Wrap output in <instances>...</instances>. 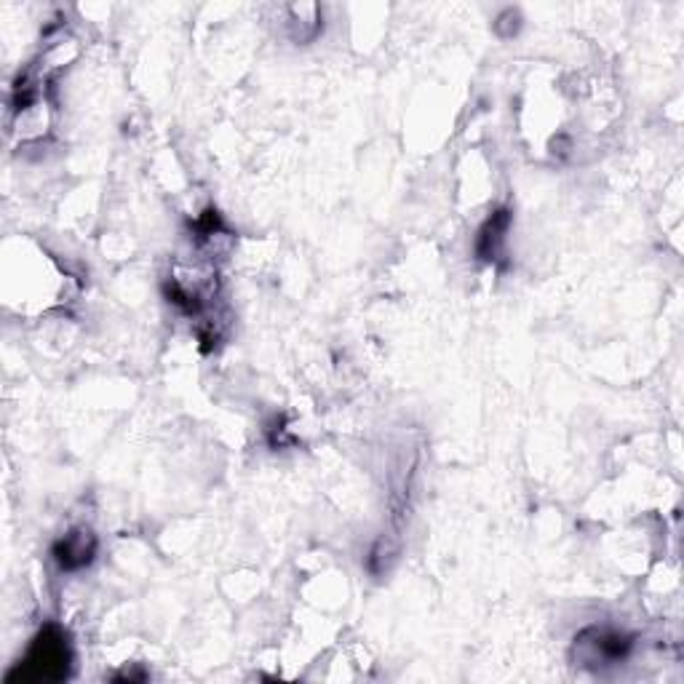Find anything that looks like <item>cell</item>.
I'll use <instances>...</instances> for the list:
<instances>
[{
  "instance_id": "obj_2",
  "label": "cell",
  "mask_w": 684,
  "mask_h": 684,
  "mask_svg": "<svg viewBox=\"0 0 684 684\" xmlns=\"http://www.w3.org/2000/svg\"><path fill=\"white\" fill-rule=\"evenodd\" d=\"M575 642L577 650H581L583 663H594V666H610V663L626 661L631 647H634L631 636L607 628L583 631Z\"/></svg>"
},
{
  "instance_id": "obj_4",
  "label": "cell",
  "mask_w": 684,
  "mask_h": 684,
  "mask_svg": "<svg viewBox=\"0 0 684 684\" xmlns=\"http://www.w3.org/2000/svg\"><path fill=\"white\" fill-rule=\"evenodd\" d=\"M509 228H511V212H509V209H497V212L484 222L482 230H479V235H476L479 260H484V262L497 260L500 252H503V243H505V235H509Z\"/></svg>"
},
{
  "instance_id": "obj_3",
  "label": "cell",
  "mask_w": 684,
  "mask_h": 684,
  "mask_svg": "<svg viewBox=\"0 0 684 684\" xmlns=\"http://www.w3.org/2000/svg\"><path fill=\"white\" fill-rule=\"evenodd\" d=\"M54 562L64 572H76L89 567L97 556V537L89 530H72L54 543Z\"/></svg>"
},
{
  "instance_id": "obj_1",
  "label": "cell",
  "mask_w": 684,
  "mask_h": 684,
  "mask_svg": "<svg viewBox=\"0 0 684 684\" xmlns=\"http://www.w3.org/2000/svg\"><path fill=\"white\" fill-rule=\"evenodd\" d=\"M70 668V644L64 640V631L57 626H46L32 642L28 657H24V676L30 680L57 682L68 676Z\"/></svg>"
}]
</instances>
